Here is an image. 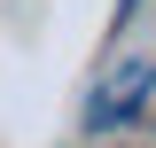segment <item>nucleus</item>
<instances>
[{"mask_svg": "<svg viewBox=\"0 0 156 148\" xmlns=\"http://www.w3.org/2000/svg\"><path fill=\"white\" fill-rule=\"evenodd\" d=\"M148 93H156V55H117L109 70L94 78V93H86V132L133 125V117L148 109Z\"/></svg>", "mask_w": 156, "mask_h": 148, "instance_id": "nucleus-1", "label": "nucleus"}]
</instances>
